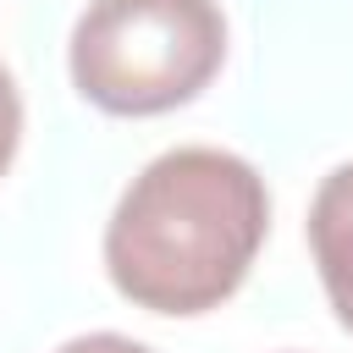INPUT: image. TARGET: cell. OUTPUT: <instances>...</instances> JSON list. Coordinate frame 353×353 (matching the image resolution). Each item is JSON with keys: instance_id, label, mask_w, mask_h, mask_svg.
Instances as JSON below:
<instances>
[{"instance_id": "1", "label": "cell", "mask_w": 353, "mask_h": 353, "mask_svg": "<svg viewBox=\"0 0 353 353\" xmlns=\"http://www.w3.org/2000/svg\"><path fill=\"white\" fill-rule=\"evenodd\" d=\"M270 226L265 176L210 143L154 154L110 210L105 270L149 314H204L226 303Z\"/></svg>"}, {"instance_id": "2", "label": "cell", "mask_w": 353, "mask_h": 353, "mask_svg": "<svg viewBox=\"0 0 353 353\" xmlns=\"http://www.w3.org/2000/svg\"><path fill=\"white\" fill-rule=\"evenodd\" d=\"M66 61L88 105L160 116L210 88L226 61V17L215 0H88Z\"/></svg>"}, {"instance_id": "3", "label": "cell", "mask_w": 353, "mask_h": 353, "mask_svg": "<svg viewBox=\"0 0 353 353\" xmlns=\"http://www.w3.org/2000/svg\"><path fill=\"white\" fill-rule=\"evenodd\" d=\"M309 254L336 320L353 331V160L336 165L309 204Z\"/></svg>"}, {"instance_id": "4", "label": "cell", "mask_w": 353, "mask_h": 353, "mask_svg": "<svg viewBox=\"0 0 353 353\" xmlns=\"http://www.w3.org/2000/svg\"><path fill=\"white\" fill-rule=\"evenodd\" d=\"M17 143H22V99H17L11 72L0 66V176H6L11 154H17Z\"/></svg>"}, {"instance_id": "5", "label": "cell", "mask_w": 353, "mask_h": 353, "mask_svg": "<svg viewBox=\"0 0 353 353\" xmlns=\"http://www.w3.org/2000/svg\"><path fill=\"white\" fill-rule=\"evenodd\" d=\"M55 353H154V347H143V342H132V336H121V331H88V336L61 342Z\"/></svg>"}]
</instances>
